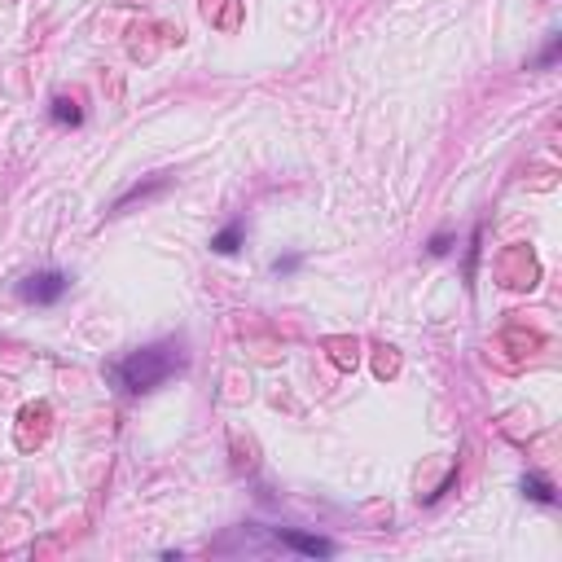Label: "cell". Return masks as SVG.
Segmentation results:
<instances>
[{
    "mask_svg": "<svg viewBox=\"0 0 562 562\" xmlns=\"http://www.w3.org/2000/svg\"><path fill=\"white\" fill-rule=\"evenodd\" d=\"M185 361H189V356H185V343H180V338H163V343H154V347H141L133 356H124L110 373H115V382H119L128 396H145V392L163 387L176 369H185Z\"/></svg>",
    "mask_w": 562,
    "mask_h": 562,
    "instance_id": "1",
    "label": "cell"
},
{
    "mask_svg": "<svg viewBox=\"0 0 562 562\" xmlns=\"http://www.w3.org/2000/svg\"><path fill=\"white\" fill-rule=\"evenodd\" d=\"M70 290V277L62 268H44V272H32V277H23L18 281V299L23 303H35V308H53V303H62Z\"/></svg>",
    "mask_w": 562,
    "mask_h": 562,
    "instance_id": "2",
    "label": "cell"
},
{
    "mask_svg": "<svg viewBox=\"0 0 562 562\" xmlns=\"http://www.w3.org/2000/svg\"><path fill=\"white\" fill-rule=\"evenodd\" d=\"M277 540L290 545L295 554H308V558H334V545L321 540V536H303V531H281L277 528Z\"/></svg>",
    "mask_w": 562,
    "mask_h": 562,
    "instance_id": "3",
    "label": "cell"
},
{
    "mask_svg": "<svg viewBox=\"0 0 562 562\" xmlns=\"http://www.w3.org/2000/svg\"><path fill=\"white\" fill-rule=\"evenodd\" d=\"M242 242H246V225H242V220H233V225H225V229L211 237V251H216V255H237V251H242Z\"/></svg>",
    "mask_w": 562,
    "mask_h": 562,
    "instance_id": "4",
    "label": "cell"
},
{
    "mask_svg": "<svg viewBox=\"0 0 562 562\" xmlns=\"http://www.w3.org/2000/svg\"><path fill=\"white\" fill-rule=\"evenodd\" d=\"M49 119L62 124V128H79V124H84V110H79L75 97H53L49 101Z\"/></svg>",
    "mask_w": 562,
    "mask_h": 562,
    "instance_id": "5",
    "label": "cell"
},
{
    "mask_svg": "<svg viewBox=\"0 0 562 562\" xmlns=\"http://www.w3.org/2000/svg\"><path fill=\"white\" fill-rule=\"evenodd\" d=\"M523 496H531L536 505H558V493H554V484L549 479H540V474H523Z\"/></svg>",
    "mask_w": 562,
    "mask_h": 562,
    "instance_id": "6",
    "label": "cell"
},
{
    "mask_svg": "<svg viewBox=\"0 0 562 562\" xmlns=\"http://www.w3.org/2000/svg\"><path fill=\"white\" fill-rule=\"evenodd\" d=\"M299 268H303V255H277V260H272V272H277V277H290Z\"/></svg>",
    "mask_w": 562,
    "mask_h": 562,
    "instance_id": "7",
    "label": "cell"
},
{
    "mask_svg": "<svg viewBox=\"0 0 562 562\" xmlns=\"http://www.w3.org/2000/svg\"><path fill=\"white\" fill-rule=\"evenodd\" d=\"M558 53H562V35H549V44H545V53H540V70L554 67V62H558Z\"/></svg>",
    "mask_w": 562,
    "mask_h": 562,
    "instance_id": "8",
    "label": "cell"
},
{
    "mask_svg": "<svg viewBox=\"0 0 562 562\" xmlns=\"http://www.w3.org/2000/svg\"><path fill=\"white\" fill-rule=\"evenodd\" d=\"M453 251V233H435L430 237V255H448Z\"/></svg>",
    "mask_w": 562,
    "mask_h": 562,
    "instance_id": "9",
    "label": "cell"
}]
</instances>
